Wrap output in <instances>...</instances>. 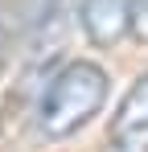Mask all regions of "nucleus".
Instances as JSON below:
<instances>
[{"label":"nucleus","mask_w":148,"mask_h":152,"mask_svg":"<svg viewBox=\"0 0 148 152\" xmlns=\"http://www.w3.org/2000/svg\"><path fill=\"white\" fill-rule=\"evenodd\" d=\"M74 21L91 45H115L132 29V0H78Z\"/></svg>","instance_id":"3"},{"label":"nucleus","mask_w":148,"mask_h":152,"mask_svg":"<svg viewBox=\"0 0 148 152\" xmlns=\"http://www.w3.org/2000/svg\"><path fill=\"white\" fill-rule=\"evenodd\" d=\"M107 95H111V78L99 62L74 58L66 66H58L37 91V107H33L37 132L45 140H70L103 111Z\"/></svg>","instance_id":"1"},{"label":"nucleus","mask_w":148,"mask_h":152,"mask_svg":"<svg viewBox=\"0 0 148 152\" xmlns=\"http://www.w3.org/2000/svg\"><path fill=\"white\" fill-rule=\"evenodd\" d=\"M103 152H148V70L132 82V91L115 107Z\"/></svg>","instance_id":"2"}]
</instances>
